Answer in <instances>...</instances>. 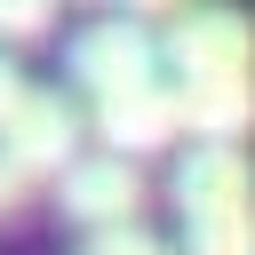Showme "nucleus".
Wrapping results in <instances>:
<instances>
[{"mask_svg":"<svg viewBox=\"0 0 255 255\" xmlns=\"http://www.w3.org/2000/svg\"><path fill=\"white\" fill-rule=\"evenodd\" d=\"M96 135L112 143V151H159V143H175L183 135V96H175V72H151V80H135V88H112V96H96Z\"/></svg>","mask_w":255,"mask_h":255,"instance_id":"5","label":"nucleus"},{"mask_svg":"<svg viewBox=\"0 0 255 255\" xmlns=\"http://www.w3.org/2000/svg\"><path fill=\"white\" fill-rule=\"evenodd\" d=\"M24 104V72H16V56L0 48V128H8V112Z\"/></svg>","mask_w":255,"mask_h":255,"instance_id":"10","label":"nucleus"},{"mask_svg":"<svg viewBox=\"0 0 255 255\" xmlns=\"http://www.w3.org/2000/svg\"><path fill=\"white\" fill-rule=\"evenodd\" d=\"M151 72H167V56H159V40L128 16V24H88L80 40H72V80H80V96L96 104V96H112V88H135V80H151Z\"/></svg>","mask_w":255,"mask_h":255,"instance_id":"6","label":"nucleus"},{"mask_svg":"<svg viewBox=\"0 0 255 255\" xmlns=\"http://www.w3.org/2000/svg\"><path fill=\"white\" fill-rule=\"evenodd\" d=\"M0 151H8L32 183L64 175V167L80 159V112H72V96H56V88H24V104H16L8 128H0Z\"/></svg>","mask_w":255,"mask_h":255,"instance_id":"4","label":"nucleus"},{"mask_svg":"<svg viewBox=\"0 0 255 255\" xmlns=\"http://www.w3.org/2000/svg\"><path fill=\"white\" fill-rule=\"evenodd\" d=\"M24 199H32V175H24V167H16L8 151H0V215H16Z\"/></svg>","mask_w":255,"mask_h":255,"instance_id":"9","label":"nucleus"},{"mask_svg":"<svg viewBox=\"0 0 255 255\" xmlns=\"http://www.w3.org/2000/svg\"><path fill=\"white\" fill-rule=\"evenodd\" d=\"M56 199L80 231H104V223H143V167L135 151H80L64 175H56Z\"/></svg>","mask_w":255,"mask_h":255,"instance_id":"3","label":"nucleus"},{"mask_svg":"<svg viewBox=\"0 0 255 255\" xmlns=\"http://www.w3.org/2000/svg\"><path fill=\"white\" fill-rule=\"evenodd\" d=\"M80 255H167L143 223H104V231H88V247Z\"/></svg>","mask_w":255,"mask_h":255,"instance_id":"8","label":"nucleus"},{"mask_svg":"<svg viewBox=\"0 0 255 255\" xmlns=\"http://www.w3.org/2000/svg\"><path fill=\"white\" fill-rule=\"evenodd\" d=\"M159 56L175 72L183 96V128L191 135H247L255 128V24L231 0H199L175 8V24L159 32Z\"/></svg>","mask_w":255,"mask_h":255,"instance_id":"1","label":"nucleus"},{"mask_svg":"<svg viewBox=\"0 0 255 255\" xmlns=\"http://www.w3.org/2000/svg\"><path fill=\"white\" fill-rule=\"evenodd\" d=\"M128 8H135V16H175L183 0H128Z\"/></svg>","mask_w":255,"mask_h":255,"instance_id":"11","label":"nucleus"},{"mask_svg":"<svg viewBox=\"0 0 255 255\" xmlns=\"http://www.w3.org/2000/svg\"><path fill=\"white\" fill-rule=\"evenodd\" d=\"M183 207V255H255V167L231 135H199V151L175 167Z\"/></svg>","mask_w":255,"mask_h":255,"instance_id":"2","label":"nucleus"},{"mask_svg":"<svg viewBox=\"0 0 255 255\" xmlns=\"http://www.w3.org/2000/svg\"><path fill=\"white\" fill-rule=\"evenodd\" d=\"M48 24H56V0H0V40L8 48L48 40Z\"/></svg>","mask_w":255,"mask_h":255,"instance_id":"7","label":"nucleus"}]
</instances>
